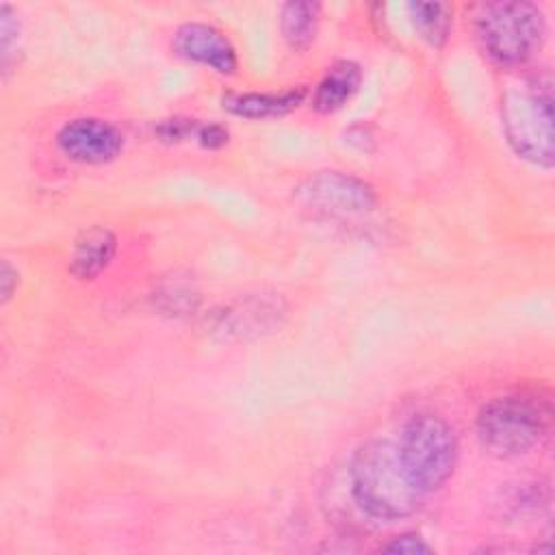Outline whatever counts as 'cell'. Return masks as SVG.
<instances>
[{
  "label": "cell",
  "instance_id": "3957f363",
  "mask_svg": "<svg viewBox=\"0 0 555 555\" xmlns=\"http://www.w3.org/2000/svg\"><path fill=\"white\" fill-rule=\"evenodd\" d=\"M551 425L548 399L531 392H512L488 401L477 414V438L496 457L529 453Z\"/></svg>",
  "mask_w": 555,
  "mask_h": 555
},
{
  "label": "cell",
  "instance_id": "ffe728a7",
  "mask_svg": "<svg viewBox=\"0 0 555 555\" xmlns=\"http://www.w3.org/2000/svg\"><path fill=\"white\" fill-rule=\"evenodd\" d=\"M17 284H20V273L17 269L9 262V260H2V267H0V291H2V304H7L13 293L17 291Z\"/></svg>",
  "mask_w": 555,
  "mask_h": 555
},
{
  "label": "cell",
  "instance_id": "ac0fdd59",
  "mask_svg": "<svg viewBox=\"0 0 555 555\" xmlns=\"http://www.w3.org/2000/svg\"><path fill=\"white\" fill-rule=\"evenodd\" d=\"M384 553L395 555H429L434 548L418 533H401L382 546Z\"/></svg>",
  "mask_w": 555,
  "mask_h": 555
},
{
  "label": "cell",
  "instance_id": "52a82bcc",
  "mask_svg": "<svg viewBox=\"0 0 555 555\" xmlns=\"http://www.w3.org/2000/svg\"><path fill=\"white\" fill-rule=\"evenodd\" d=\"M286 317V304L278 295H243L210 314L208 330L221 340H249L275 332Z\"/></svg>",
  "mask_w": 555,
  "mask_h": 555
},
{
  "label": "cell",
  "instance_id": "d6986e66",
  "mask_svg": "<svg viewBox=\"0 0 555 555\" xmlns=\"http://www.w3.org/2000/svg\"><path fill=\"white\" fill-rule=\"evenodd\" d=\"M195 141L206 150H219L228 143V130L221 124H199Z\"/></svg>",
  "mask_w": 555,
  "mask_h": 555
},
{
  "label": "cell",
  "instance_id": "8fae6325",
  "mask_svg": "<svg viewBox=\"0 0 555 555\" xmlns=\"http://www.w3.org/2000/svg\"><path fill=\"white\" fill-rule=\"evenodd\" d=\"M306 98L304 87H293L275 93H230L223 98V108L245 119H275L297 108Z\"/></svg>",
  "mask_w": 555,
  "mask_h": 555
},
{
  "label": "cell",
  "instance_id": "4fadbf2b",
  "mask_svg": "<svg viewBox=\"0 0 555 555\" xmlns=\"http://www.w3.org/2000/svg\"><path fill=\"white\" fill-rule=\"evenodd\" d=\"M321 4L310 0L286 2L280 11V30L293 50H308L317 37Z\"/></svg>",
  "mask_w": 555,
  "mask_h": 555
},
{
  "label": "cell",
  "instance_id": "30bf717a",
  "mask_svg": "<svg viewBox=\"0 0 555 555\" xmlns=\"http://www.w3.org/2000/svg\"><path fill=\"white\" fill-rule=\"evenodd\" d=\"M115 251V234L104 225H91L74 241L69 254V273L78 280H93L113 262Z\"/></svg>",
  "mask_w": 555,
  "mask_h": 555
},
{
  "label": "cell",
  "instance_id": "9a60e30c",
  "mask_svg": "<svg viewBox=\"0 0 555 555\" xmlns=\"http://www.w3.org/2000/svg\"><path fill=\"white\" fill-rule=\"evenodd\" d=\"M154 308L169 317H184L197 310L199 291L189 278H180L173 273L171 278H163L152 293Z\"/></svg>",
  "mask_w": 555,
  "mask_h": 555
},
{
  "label": "cell",
  "instance_id": "7a4b0ae2",
  "mask_svg": "<svg viewBox=\"0 0 555 555\" xmlns=\"http://www.w3.org/2000/svg\"><path fill=\"white\" fill-rule=\"evenodd\" d=\"M501 126L518 158L542 169L553 167V80L548 72L527 74L503 89Z\"/></svg>",
  "mask_w": 555,
  "mask_h": 555
},
{
  "label": "cell",
  "instance_id": "5bb4252c",
  "mask_svg": "<svg viewBox=\"0 0 555 555\" xmlns=\"http://www.w3.org/2000/svg\"><path fill=\"white\" fill-rule=\"evenodd\" d=\"M410 22L416 35L427 41L431 48L444 46L451 33L453 7L447 2H410L408 4Z\"/></svg>",
  "mask_w": 555,
  "mask_h": 555
},
{
  "label": "cell",
  "instance_id": "7c38bea8",
  "mask_svg": "<svg viewBox=\"0 0 555 555\" xmlns=\"http://www.w3.org/2000/svg\"><path fill=\"white\" fill-rule=\"evenodd\" d=\"M362 69L353 61H338L334 63L321 82L314 89L312 106L319 113H336L340 111L360 89Z\"/></svg>",
  "mask_w": 555,
  "mask_h": 555
},
{
  "label": "cell",
  "instance_id": "2e32d148",
  "mask_svg": "<svg viewBox=\"0 0 555 555\" xmlns=\"http://www.w3.org/2000/svg\"><path fill=\"white\" fill-rule=\"evenodd\" d=\"M199 124L195 119H186V117H171V119H163L156 126V134L160 137V141L167 143H180L184 139H191L197 134Z\"/></svg>",
  "mask_w": 555,
  "mask_h": 555
},
{
  "label": "cell",
  "instance_id": "ba28073f",
  "mask_svg": "<svg viewBox=\"0 0 555 555\" xmlns=\"http://www.w3.org/2000/svg\"><path fill=\"white\" fill-rule=\"evenodd\" d=\"M56 147L74 163L104 165L121 154L124 137L104 119L78 117L56 132Z\"/></svg>",
  "mask_w": 555,
  "mask_h": 555
},
{
  "label": "cell",
  "instance_id": "8992f818",
  "mask_svg": "<svg viewBox=\"0 0 555 555\" xmlns=\"http://www.w3.org/2000/svg\"><path fill=\"white\" fill-rule=\"evenodd\" d=\"M293 195L301 206L330 217L366 215L377 204V195L369 182L334 169L308 176L297 184Z\"/></svg>",
  "mask_w": 555,
  "mask_h": 555
},
{
  "label": "cell",
  "instance_id": "e0dca14e",
  "mask_svg": "<svg viewBox=\"0 0 555 555\" xmlns=\"http://www.w3.org/2000/svg\"><path fill=\"white\" fill-rule=\"evenodd\" d=\"M0 33H2V65L7 72L13 43H17V39H20V20L13 13V9L7 4L0 9Z\"/></svg>",
  "mask_w": 555,
  "mask_h": 555
},
{
  "label": "cell",
  "instance_id": "9c48e42d",
  "mask_svg": "<svg viewBox=\"0 0 555 555\" xmlns=\"http://www.w3.org/2000/svg\"><path fill=\"white\" fill-rule=\"evenodd\" d=\"M173 52L191 63L204 65L221 76H232L238 69V56L232 41L212 24L184 22L171 37Z\"/></svg>",
  "mask_w": 555,
  "mask_h": 555
},
{
  "label": "cell",
  "instance_id": "277c9868",
  "mask_svg": "<svg viewBox=\"0 0 555 555\" xmlns=\"http://www.w3.org/2000/svg\"><path fill=\"white\" fill-rule=\"evenodd\" d=\"M473 28L481 50L503 67L527 63L546 39V17L533 2L479 4Z\"/></svg>",
  "mask_w": 555,
  "mask_h": 555
},
{
  "label": "cell",
  "instance_id": "6da1fadb",
  "mask_svg": "<svg viewBox=\"0 0 555 555\" xmlns=\"http://www.w3.org/2000/svg\"><path fill=\"white\" fill-rule=\"evenodd\" d=\"M349 490L366 516L384 522L416 514L425 496L403 470L397 444L386 438H371L353 451Z\"/></svg>",
  "mask_w": 555,
  "mask_h": 555
},
{
  "label": "cell",
  "instance_id": "5b68a950",
  "mask_svg": "<svg viewBox=\"0 0 555 555\" xmlns=\"http://www.w3.org/2000/svg\"><path fill=\"white\" fill-rule=\"evenodd\" d=\"M395 444L403 470L423 494L444 486L457 464V436L442 416L431 412L410 416Z\"/></svg>",
  "mask_w": 555,
  "mask_h": 555
}]
</instances>
